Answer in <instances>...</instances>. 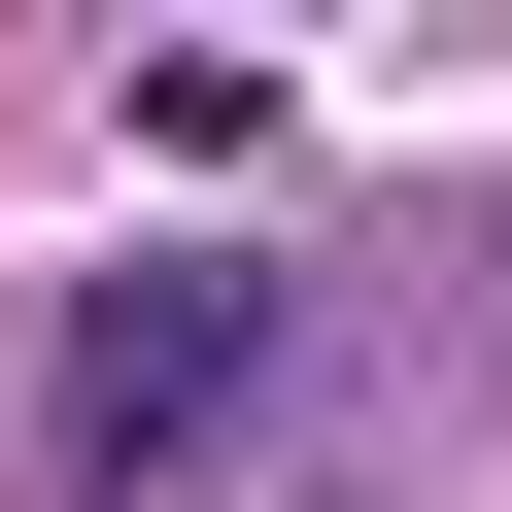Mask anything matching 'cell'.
Masks as SVG:
<instances>
[{"mask_svg":"<svg viewBox=\"0 0 512 512\" xmlns=\"http://www.w3.org/2000/svg\"><path fill=\"white\" fill-rule=\"evenodd\" d=\"M35 376H69L35 444H69L103 512H171V478H205L239 410H274V239H171V274H103V308H69Z\"/></svg>","mask_w":512,"mask_h":512,"instance_id":"1","label":"cell"}]
</instances>
